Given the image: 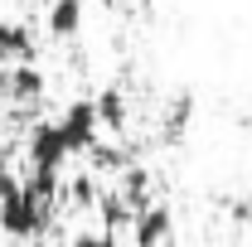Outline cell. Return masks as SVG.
I'll return each instance as SVG.
<instances>
[{"instance_id": "cell-11", "label": "cell", "mask_w": 252, "mask_h": 247, "mask_svg": "<svg viewBox=\"0 0 252 247\" xmlns=\"http://www.w3.org/2000/svg\"><path fill=\"white\" fill-rule=\"evenodd\" d=\"M73 247H117V238H112V233H78Z\"/></svg>"}, {"instance_id": "cell-7", "label": "cell", "mask_w": 252, "mask_h": 247, "mask_svg": "<svg viewBox=\"0 0 252 247\" xmlns=\"http://www.w3.org/2000/svg\"><path fill=\"white\" fill-rule=\"evenodd\" d=\"M83 30V0H54L49 5V34L54 39H73Z\"/></svg>"}, {"instance_id": "cell-8", "label": "cell", "mask_w": 252, "mask_h": 247, "mask_svg": "<svg viewBox=\"0 0 252 247\" xmlns=\"http://www.w3.org/2000/svg\"><path fill=\"white\" fill-rule=\"evenodd\" d=\"M97 117H102L107 131H126V102H122L117 88H107V93L97 97Z\"/></svg>"}, {"instance_id": "cell-13", "label": "cell", "mask_w": 252, "mask_h": 247, "mask_svg": "<svg viewBox=\"0 0 252 247\" xmlns=\"http://www.w3.org/2000/svg\"><path fill=\"white\" fill-rule=\"evenodd\" d=\"M15 189H20V180H15V175H10V170H0V199H10V194H15Z\"/></svg>"}, {"instance_id": "cell-9", "label": "cell", "mask_w": 252, "mask_h": 247, "mask_svg": "<svg viewBox=\"0 0 252 247\" xmlns=\"http://www.w3.org/2000/svg\"><path fill=\"white\" fill-rule=\"evenodd\" d=\"M189 112H194V97H180L175 107H170V122H165V141H180V131H185Z\"/></svg>"}, {"instance_id": "cell-10", "label": "cell", "mask_w": 252, "mask_h": 247, "mask_svg": "<svg viewBox=\"0 0 252 247\" xmlns=\"http://www.w3.org/2000/svg\"><path fill=\"white\" fill-rule=\"evenodd\" d=\"M88 155H93V165H97V170H122V165H126V155L117 151V146H93Z\"/></svg>"}, {"instance_id": "cell-6", "label": "cell", "mask_w": 252, "mask_h": 247, "mask_svg": "<svg viewBox=\"0 0 252 247\" xmlns=\"http://www.w3.org/2000/svg\"><path fill=\"white\" fill-rule=\"evenodd\" d=\"M5 93L15 97V102H39V97H44V73H39L34 63H15V68L5 73Z\"/></svg>"}, {"instance_id": "cell-4", "label": "cell", "mask_w": 252, "mask_h": 247, "mask_svg": "<svg viewBox=\"0 0 252 247\" xmlns=\"http://www.w3.org/2000/svg\"><path fill=\"white\" fill-rule=\"evenodd\" d=\"M170 228H175V218H170L165 204H146L141 214L131 218V238H136V247H160L165 238H170Z\"/></svg>"}, {"instance_id": "cell-5", "label": "cell", "mask_w": 252, "mask_h": 247, "mask_svg": "<svg viewBox=\"0 0 252 247\" xmlns=\"http://www.w3.org/2000/svg\"><path fill=\"white\" fill-rule=\"evenodd\" d=\"M0 59L5 63H34V34L20 20H0Z\"/></svg>"}, {"instance_id": "cell-12", "label": "cell", "mask_w": 252, "mask_h": 247, "mask_svg": "<svg viewBox=\"0 0 252 247\" xmlns=\"http://www.w3.org/2000/svg\"><path fill=\"white\" fill-rule=\"evenodd\" d=\"M73 199H78V204H97V185L88 180V175H83V180L73 185Z\"/></svg>"}, {"instance_id": "cell-2", "label": "cell", "mask_w": 252, "mask_h": 247, "mask_svg": "<svg viewBox=\"0 0 252 247\" xmlns=\"http://www.w3.org/2000/svg\"><path fill=\"white\" fill-rule=\"evenodd\" d=\"M59 131L63 141H68V151L83 155L97 146V131H102V117H97V97H78V102H68L59 117Z\"/></svg>"}, {"instance_id": "cell-1", "label": "cell", "mask_w": 252, "mask_h": 247, "mask_svg": "<svg viewBox=\"0 0 252 247\" xmlns=\"http://www.w3.org/2000/svg\"><path fill=\"white\" fill-rule=\"evenodd\" d=\"M49 209L54 204H44V199H34L30 189L20 185L10 199H0V228L10 233V238H20V243H30L39 238L44 228H49Z\"/></svg>"}, {"instance_id": "cell-3", "label": "cell", "mask_w": 252, "mask_h": 247, "mask_svg": "<svg viewBox=\"0 0 252 247\" xmlns=\"http://www.w3.org/2000/svg\"><path fill=\"white\" fill-rule=\"evenodd\" d=\"M68 141H63L59 122H39L30 131V170H63V160H68Z\"/></svg>"}]
</instances>
